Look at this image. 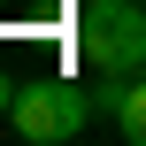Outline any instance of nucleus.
I'll use <instances>...</instances> for the list:
<instances>
[{"label":"nucleus","instance_id":"nucleus-2","mask_svg":"<svg viewBox=\"0 0 146 146\" xmlns=\"http://www.w3.org/2000/svg\"><path fill=\"white\" fill-rule=\"evenodd\" d=\"M77 46H85L92 69L139 77V69H146V0H85V15H77Z\"/></svg>","mask_w":146,"mask_h":146},{"label":"nucleus","instance_id":"nucleus-3","mask_svg":"<svg viewBox=\"0 0 146 146\" xmlns=\"http://www.w3.org/2000/svg\"><path fill=\"white\" fill-rule=\"evenodd\" d=\"M115 131H123L131 146H146V77H131V85H123V108H115Z\"/></svg>","mask_w":146,"mask_h":146},{"label":"nucleus","instance_id":"nucleus-4","mask_svg":"<svg viewBox=\"0 0 146 146\" xmlns=\"http://www.w3.org/2000/svg\"><path fill=\"white\" fill-rule=\"evenodd\" d=\"M8 108H15V77L0 69V115H8Z\"/></svg>","mask_w":146,"mask_h":146},{"label":"nucleus","instance_id":"nucleus-1","mask_svg":"<svg viewBox=\"0 0 146 146\" xmlns=\"http://www.w3.org/2000/svg\"><path fill=\"white\" fill-rule=\"evenodd\" d=\"M92 115H100V100H92L77 77H23V85H15V108H8V123H15L31 146H69V139H85Z\"/></svg>","mask_w":146,"mask_h":146}]
</instances>
